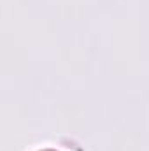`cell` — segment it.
<instances>
[{"label":"cell","mask_w":149,"mask_h":151,"mask_svg":"<svg viewBox=\"0 0 149 151\" xmlns=\"http://www.w3.org/2000/svg\"><path fill=\"white\" fill-rule=\"evenodd\" d=\"M35 151H62V150H58V148H54V146H42V150H35Z\"/></svg>","instance_id":"6da1fadb"}]
</instances>
